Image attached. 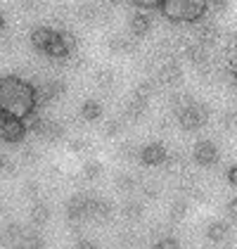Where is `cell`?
Wrapping results in <instances>:
<instances>
[{
  "label": "cell",
  "mask_w": 237,
  "mask_h": 249,
  "mask_svg": "<svg viewBox=\"0 0 237 249\" xmlns=\"http://www.w3.org/2000/svg\"><path fill=\"white\" fill-rule=\"evenodd\" d=\"M21 245H26V247H43V237L38 232H24L21 235Z\"/></svg>",
  "instance_id": "cell-29"
},
{
  "label": "cell",
  "mask_w": 237,
  "mask_h": 249,
  "mask_svg": "<svg viewBox=\"0 0 237 249\" xmlns=\"http://www.w3.org/2000/svg\"><path fill=\"white\" fill-rule=\"evenodd\" d=\"M180 78H183V69H180V64H178L176 59H169V62H164L159 67L157 81L161 86H178Z\"/></svg>",
  "instance_id": "cell-7"
},
{
  "label": "cell",
  "mask_w": 237,
  "mask_h": 249,
  "mask_svg": "<svg viewBox=\"0 0 237 249\" xmlns=\"http://www.w3.org/2000/svg\"><path fill=\"white\" fill-rule=\"evenodd\" d=\"M64 90H67V86H64V81H59V78L43 81V83L36 86V105H48V102L57 100Z\"/></svg>",
  "instance_id": "cell-5"
},
{
  "label": "cell",
  "mask_w": 237,
  "mask_h": 249,
  "mask_svg": "<svg viewBox=\"0 0 237 249\" xmlns=\"http://www.w3.org/2000/svg\"><path fill=\"white\" fill-rule=\"evenodd\" d=\"M45 7L43 0H19V10L21 12H40Z\"/></svg>",
  "instance_id": "cell-28"
},
{
  "label": "cell",
  "mask_w": 237,
  "mask_h": 249,
  "mask_svg": "<svg viewBox=\"0 0 237 249\" xmlns=\"http://www.w3.org/2000/svg\"><path fill=\"white\" fill-rule=\"evenodd\" d=\"M185 213H187V202H185V199H176V202L171 204V218H173V221H180V218H185Z\"/></svg>",
  "instance_id": "cell-25"
},
{
  "label": "cell",
  "mask_w": 237,
  "mask_h": 249,
  "mask_svg": "<svg viewBox=\"0 0 237 249\" xmlns=\"http://www.w3.org/2000/svg\"><path fill=\"white\" fill-rule=\"evenodd\" d=\"M145 112H147V97H142V95H135L126 105V116L128 119H142Z\"/></svg>",
  "instance_id": "cell-17"
},
{
  "label": "cell",
  "mask_w": 237,
  "mask_h": 249,
  "mask_svg": "<svg viewBox=\"0 0 237 249\" xmlns=\"http://www.w3.org/2000/svg\"><path fill=\"white\" fill-rule=\"evenodd\" d=\"M59 38H62V43L69 48V53L76 50V36H74V34H69V31H59Z\"/></svg>",
  "instance_id": "cell-35"
},
{
  "label": "cell",
  "mask_w": 237,
  "mask_h": 249,
  "mask_svg": "<svg viewBox=\"0 0 237 249\" xmlns=\"http://www.w3.org/2000/svg\"><path fill=\"white\" fill-rule=\"evenodd\" d=\"M48 218H50V209H48L45 204H36V207L31 209V221H34V226L48 223Z\"/></svg>",
  "instance_id": "cell-23"
},
{
  "label": "cell",
  "mask_w": 237,
  "mask_h": 249,
  "mask_svg": "<svg viewBox=\"0 0 237 249\" xmlns=\"http://www.w3.org/2000/svg\"><path fill=\"white\" fill-rule=\"evenodd\" d=\"M206 237H209L211 242H218V245H228L230 237H233L230 223H225V221H214V223L206 228Z\"/></svg>",
  "instance_id": "cell-12"
},
{
  "label": "cell",
  "mask_w": 237,
  "mask_h": 249,
  "mask_svg": "<svg viewBox=\"0 0 237 249\" xmlns=\"http://www.w3.org/2000/svg\"><path fill=\"white\" fill-rule=\"evenodd\" d=\"M192 159L199 166H214L218 161V147L211 140H199L195 145V150H192Z\"/></svg>",
  "instance_id": "cell-6"
},
{
  "label": "cell",
  "mask_w": 237,
  "mask_h": 249,
  "mask_svg": "<svg viewBox=\"0 0 237 249\" xmlns=\"http://www.w3.org/2000/svg\"><path fill=\"white\" fill-rule=\"evenodd\" d=\"M123 216L128 218V221H140L142 218V213H145V209H142V204L140 202H128V204H123Z\"/></svg>",
  "instance_id": "cell-22"
},
{
  "label": "cell",
  "mask_w": 237,
  "mask_h": 249,
  "mask_svg": "<svg viewBox=\"0 0 237 249\" xmlns=\"http://www.w3.org/2000/svg\"><path fill=\"white\" fill-rule=\"evenodd\" d=\"M228 10V0H209V12L211 15H223Z\"/></svg>",
  "instance_id": "cell-32"
},
{
  "label": "cell",
  "mask_w": 237,
  "mask_h": 249,
  "mask_svg": "<svg viewBox=\"0 0 237 249\" xmlns=\"http://www.w3.org/2000/svg\"><path fill=\"white\" fill-rule=\"evenodd\" d=\"M228 216H230V221L237 226V197H233V199L228 202Z\"/></svg>",
  "instance_id": "cell-41"
},
{
  "label": "cell",
  "mask_w": 237,
  "mask_h": 249,
  "mask_svg": "<svg viewBox=\"0 0 237 249\" xmlns=\"http://www.w3.org/2000/svg\"><path fill=\"white\" fill-rule=\"evenodd\" d=\"M36 109V88L17 76L0 78V112L12 116H24Z\"/></svg>",
  "instance_id": "cell-1"
},
{
  "label": "cell",
  "mask_w": 237,
  "mask_h": 249,
  "mask_svg": "<svg viewBox=\"0 0 237 249\" xmlns=\"http://www.w3.org/2000/svg\"><path fill=\"white\" fill-rule=\"evenodd\" d=\"M109 50L114 55H128L135 50V40L126 38V36H114V38H109Z\"/></svg>",
  "instance_id": "cell-16"
},
{
  "label": "cell",
  "mask_w": 237,
  "mask_h": 249,
  "mask_svg": "<svg viewBox=\"0 0 237 249\" xmlns=\"http://www.w3.org/2000/svg\"><path fill=\"white\" fill-rule=\"evenodd\" d=\"M154 245H157L159 249H169V247H178V240L176 237H159Z\"/></svg>",
  "instance_id": "cell-39"
},
{
  "label": "cell",
  "mask_w": 237,
  "mask_h": 249,
  "mask_svg": "<svg viewBox=\"0 0 237 249\" xmlns=\"http://www.w3.org/2000/svg\"><path fill=\"white\" fill-rule=\"evenodd\" d=\"M128 26H131V34H133L135 38L147 36V34L152 31V15H150V10H138V12L131 17Z\"/></svg>",
  "instance_id": "cell-9"
},
{
  "label": "cell",
  "mask_w": 237,
  "mask_h": 249,
  "mask_svg": "<svg viewBox=\"0 0 237 249\" xmlns=\"http://www.w3.org/2000/svg\"><path fill=\"white\" fill-rule=\"evenodd\" d=\"M123 131V121L121 119H109L107 124H104V135H109V138H114Z\"/></svg>",
  "instance_id": "cell-27"
},
{
  "label": "cell",
  "mask_w": 237,
  "mask_h": 249,
  "mask_svg": "<svg viewBox=\"0 0 237 249\" xmlns=\"http://www.w3.org/2000/svg\"><path fill=\"white\" fill-rule=\"evenodd\" d=\"M142 192H145V197L154 199V197H159V185L157 183H145V185H142Z\"/></svg>",
  "instance_id": "cell-38"
},
{
  "label": "cell",
  "mask_w": 237,
  "mask_h": 249,
  "mask_svg": "<svg viewBox=\"0 0 237 249\" xmlns=\"http://www.w3.org/2000/svg\"><path fill=\"white\" fill-rule=\"evenodd\" d=\"M166 147L164 145H159V142H152V145H145L142 150H140V161L145 164V166H159V164H166Z\"/></svg>",
  "instance_id": "cell-8"
},
{
  "label": "cell",
  "mask_w": 237,
  "mask_h": 249,
  "mask_svg": "<svg viewBox=\"0 0 237 249\" xmlns=\"http://www.w3.org/2000/svg\"><path fill=\"white\" fill-rule=\"evenodd\" d=\"M154 90H157V83L154 81H142V83H138V88H135V95H142V97H150L154 95Z\"/></svg>",
  "instance_id": "cell-26"
},
{
  "label": "cell",
  "mask_w": 237,
  "mask_h": 249,
  "mask_svg": "<svg viewBox=\"0 0 237 249\" xmlns=\"http://www.w3.org/2000/svg\"><path fill=\"white\" fill-rule=\"evenodd\" d=\"M88 204H90V197H83V195H76V197H71L69 199V204H67V213H69V218H83V216H88Z\"/></svg>",
  "instance_id": "cell-14"
},
{
  "label": "cell",
  "mask_w": 237,
  "mask_h": 249,
  "mask_svg": "<svg viewBox=\"0 0 237 249\" xmlns=\"http://www.w3.org/2000/svg\"><path fill=\"white\" fill-rule=\"evenodd\" d=\"M220 126H223L225 131L235 128V126H237V112H228V114H223V121H220Z\"/></svg>",
  "instance_id": "cell-37"
},
{
  "label": "cell",
  "mask_w": 237,
  "mask_h": 249,
  "mask_svg": "<svg viewBox=\"0 0 237 249\" xmlns=\"http://www.w3.org/2000/svg\"><path fill=\"white\" fill-rule=\"evenodd\" d=\"M21 235H24V230H21L17 223L7 226V237H10V240H17V237H21Z\"/></svg>",
  "instance_id": "cell-42"
},
{
  "label": "cell",
  "mask_w": 237,
  "mask_h": 249,
  "mask_svg": "<svg viewBox=\"0 0 237 249\" xmlns=\"http://www.w3.org/2000/svg\"><path fill=\"white\" fill-rule=\"evenodd\" d=\"M69 150H71V152H85V150H88V140H85V138H74V140H71V142H69Z\"/></svg>",
  "instance_id": "cell-36"
},
{
  "label": "cell",
  "mask_w": 237,
  "mask_h": 249,
  "mask_svg": "<svg viewBox=\"0 0 237 249\" xmlns=\"http://www.w3.org/2000/svg\"><path fill=\"white\" fill-rule=\"evenodd\" d=\"M34 133L43 135L50 142H55V140H59L64 135V128H62V124H57V121H50V119H43L40 116V121H38V126L34 128Z\"/></svg>",
  "instance_id": "cell-10"
},
{
  "label": "cell",
  "mask_w": 237,
  "mask_h": 249,
  "mask_svg": "<svg viewBox=\"0 0 237 249\" xmlns=\"http://www.w3.org/2000/svg\"><path fill=\"white\" fill-rule=\"evenodd\" d=\"M114 81H117V76H114L112 69H100L98 74H95V83H98V88H102V90H112Z\"/></svg>",
  "instance_id": "cell-19"
},
{
  "label": "cell",
  "mask_w": 237,
  "mask_h": 249,
  "mask_svg": "<svg viewBox=\"0 0 237 249\" xmlns=\"http://www.w3.org/2000/svg\"><path fill=\"white\" fill-rule=\"evenodd\" d=\"M118 157L121 159H135V157H140V152L135 150V145L123 142V145H118Z\"/></svg>",
  "instance_id": "cell-30"
},
{
  "label": "cell",
  "mask_w": 237,
  "mask_h": 249,
  "mask_svg": "<svg viewBox=\"0 0 237 249\" xmlns=\"http://www.w3.org/2000/svg\"><path fill=\"white\" fill-rule=\"evenodd\" d=\"M21 195H24V197H31V199L38 197V183H36V180H26L24 188H21Z\"/></svg>",
  "instance_id": "cell-34"
},
{
  "label": "cell",
  "mask_w": 237,
  "mask_h": 249,
  "mask_svg": "<svg viewBox=\"0 0 237 249\" xmlns=\"http://www.w3.org/2000/svg\"><path fill=\"white\" fill-rule=\"evenodd\" d=\"M0 171H7V173H12V171H15V166H12L10 157H7L5 152H0Z\"/></svg>",
  "instance_id": "cell-40"
},
{
  "label": "cell",
  "mask_w": 237,
  "mask_h": 249,
  "mask_svg": "<svg viewBox=\"0 0 237 249\" xmlns=\"http://www.w3.org/2000/svg\"><path fill=\"white\" fill-rule=\"evenodd\" d=\"M21 161H24V164H36V161H38V152H36L31 145H26V147L21 150Z\"/></svg>",
  "instance_id": "cell-31"
},
{
  "label": "cell",
  "mask_w": 237,
  "mask_h": 249,
  "mask_svg": "<svg viewBox=\"0 0 237 249\" xmlns=\"http://www.w3.org/2000/svg\"><path fill=\"white\" fill-rule=\"evenodd\" d=\"M135 7H140V10H157V7H161V2L164 0H131Z\"/></svg>",
  "instance_id": "cell-33"
},
{
  "label": "cell",
  "mask_w": 237,
  "mask_h": 249,
  "mask_svg": "<svg viewBox=\"0 0 237 249\" xmlns=\"http://www.w3.org/2000/svg\"><path fill=\"white\" fill-rule=\"evenodd\" d=\"M0 48H2V50H12V48H15V38L5 36V38L0 40Z\"/></svg>",
  "instance_id": "cell-44"
},
{
  "label": "cell",
  "mask_w": 237,
  "mask_h": 249,
  "mask_svg": "<svg viewBox=\"0 0 237 249\" xmlns=\"http://www.w3.org/2000/svg\"><path fill=\"white\" fill-rule=\"evenodd\" d=\"M206 10H209V0H164L161 2L164 17L171 21H183V24L204 19Z\"/></svg>",
  "instance_id": "cell-2"
},
{
  "label": "cell",
  "mask_w": 237,
  "mask_h": 249,
  "mask_svg": "<svg viewBox=\"0 0 237 249\" xmlns=\"http://www.w3.org/2000/svg\"><path fill=\"white\" fill-rule=\"evenodd\" d=\"M45 55L48 57H52V59H67L71 53H69V48L62 43V38H59V34L52 38V43L48 45V50H45Z\"/></svg>",
  "instance_id": "cell-18"
},
{
  "label": "cell",
  "mask_w": 237,
  "mask_h": 249,
  "mask_svg": "<svg viewBox=\"0 0 237 249\" xmlns=\"http://www.w3.org/2000/svg\"><path fill=\"white\" fill-rule=\"evenodd\" d=\"M228 183L237 188V166H230V169H228Z\"/></svg>",
  "instance_id": "cell-43"
},
{
  "label": "cell",
  "mask_w": 237,
  "mask_h": 249,
  "mask_svg": "<svg viewBox=\"0 0 237 249\" xmlns=\"http://www.w3.org/2000/svg\"><path fill=\"white\" fill-rule=\"evenodd\" d=\"M206 121H209V107L206 105H199V102H192L187 109H183L178 114V126L183 131H197Z\"/></svg>",
  "instance_id": "cell-3"
},
{
  "label": "cell",
  "mask_w": 237,
  "mask_h": 249,
  "mask_svg": "<svg viewBox=\"0 0 237 249\" xmlns=\"http://www.w3.org/2000/svg\"><path fill=\"white\" fill-rule=\"evenodd\" d=\"M114 185H117L118 190L131 192V190H135V185H138V178H135V176H131V173H118L117 180H114Z\"/></svg>",
  "instance_id": "cell-21"
},
{
  "label": "cell",
  "mask_w": 237,
  "mask_h": 249,
  "mask_svg": "<svg viewBox=\"0 0 237 249\" xmlns=\"http://www.w3.org/2000/svg\"><path fill=\"white\" fill-rule=\"evenodd\" d=\"M100 173H102V164H100V161H95V159H88V161L83 164V178L95 180V178H100Z\"/></svg>",
  "instance_id": "cell-24"
},
{
  "label": "cell",
  "mask_w": 237,
  "mask_h": 249,
  "mask_svg": "<svg viewBox=\"0 0 237 249\" xmlns=\"http://www.w3.org/2000/svg\"><path fill=\"white\" fill-rule=\"evenodd\" d=\"M107 2H117V0H107Z\"/></svg>",
  "instance_id": "cell-46"
},
{
  "label": "cell",
  "mask_w": 237,
  "mask_h": 249,
  "mask_svg": "<svg viewBox=\"0 0 237 249\" xmlns=\"http://www.w3.org/2000/svg\"><path fill=\"white\" fill-rule=\"evenodd\" d=\"M55 36H57V31H52V29H48V26H38V29H34V31H31V43H34V48H36V50L45 53V50H48V45L52 43Z\"/></svg>",
  "instance_id": "cell-13"
},
{
  "label": "cell",
  "mask_w": 237,
  "mask_h": 249,
  "mask_svg": "<svg viewBox=\"0 0 237 249\" xmlns=\"http://www.w3.org/2000/svg\"><path fill=\"white\" fill-rule=\"evenodd\" d=\"M100 114H102V107H100V102H95V100H88L81 107V116L85 121H95V119H100Z\"/></svg>",
  "instance_id": "cell-20"
},
{
  "label": "cell",
  "mask_w": 237,
  "mask_h": 249,
  "mask_svg": "<svg viewBox=\"0 0 237 249\" xmlns=\"http://www.w3.org/2000/svg\"><path fill=\"white\" fill-rule=\"evenodd\" d=\"M26 131H29V128L24 126V121H21L19 116L0 112V138H2L5 142H19Z\"/></svg>",
  "instance_id": "cell-4"
},
{
  "label": "cell",
  "mask_w": 237,
  "mask_h": 249,
  "mask_svg": "<svg viewBox=\"0 0 237 249\" xmlns=\"http://www.w3.org/2000/svg\"><path fill=\"white\" fill-rule=\"evenodd\" d=\"M2 29H5V17L0 15V31H2Z\"/></svg>",
  "instance_id": "cell-45"
},
{
  "label": "cell",
  "mask_w": 237,
  "mask_h": 249,
  "mask_svg": "<svg viewBox=\"0 0 237 249\" xmlns=\"http://www.w3.org/2000/svg\"><path fill=\"white\" fill-rule=\"evenodd\" d=\"M76 17L81 21H88V24H93V21H98L102 17V10H100L95 2H81L79 7H76Z\"/></svg>",
  "instance_id": "cell-15"
},
{
  "label": "cell",
  "mask_w": 237,
  "mask_h": 249,
  "mask_svg": "<svg viewBox=\"0 0 237 249\" xmlns=\"http://www.w3.org/2000/svg\"><path fill=\"white\" fill-rule=\"evenodd\" d=\"M195 36H197V40H202L204 45H214V43H218V40L223 38L214 21H202V19H199V26L195 29Z\"/></svg>",
  "instance_id": "cell-11"
}]
</instances>
